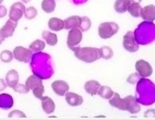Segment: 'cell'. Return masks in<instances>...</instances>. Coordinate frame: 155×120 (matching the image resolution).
Instances as JSON below:
<instances>
[{
	"instance_id": "obj_3",
	"label": "cell",
	"mask_w": 155,
	"mask_h": 120,
	"mask_svg": "<svg viewBox=\"0 0 155 120\" xmlns=\"http://www.w3.org/2000/svg\"><path fill=\"white\" fill-rule=\"evenodd\" d=\"M119 26L115 22H104L99 25L98 35L101 38L107 40L117 34Z\"/></svg>"
},
{
	"instance_id": "obj_37",
	"label": "cell",
	"mask_w": 155,
	"mask_h": 120,
	"mask_svg": "<svg viewBox=\"0 0 155 120\" xmlns=\"http://www.w3.org/2000/svg\"><path fill=\"white\" fill-rule=\"evenodd\" d=\"M131 2H139L140 3L142 2V0H130Z\"/></svg>"
},
{
	"instance_id": "obj_4",
	"label": "cell",
	"mask_w": 155,
	"mask_h": 120,
	"mask_svg": "<svg viewBox=\"0 0 155 120\" xmlns=\"http://www.w3.org/2000/svg\"><path fill=\"white\" fill-rule=\"evenodd\" d=\"M123 47L129 53H136L140 49V46L132 31H128L123 37Z\"/></svg>"
},
{
	"instance_id": "obj_9",
	"label": "cell",
	"mask_w": 155,
	"mask_h": 120,
	"mask_svg": "<svg viewBox=\"0 0 155 120\" xmlns=\"http://www.w3.org/2000/svg\"><path fill=\"white\" fill-rule=\"evenodd\" d=\"M51 87L53 92L59 96H64L70 89L68 83L64 80H61L53 81L51 84Z\"/></svg>"
},
{
	"instance_id": "obj_35",
	"label": "cell",
	"mask_w": 155,
	"mask_h": 120,
	"mask_svg": "<svg viewBox=\"0 0 155 120\" xmlns=\"http://www.w3.org/2000/svg\"><path fill=\"white\" fill-rule=\"evenodd\" d=\"M7 84H6L5 80H3V79L0 78V92L4 91L5 89L7 88Z\"/></svg>"
},
{
	"instance_id": "obj_19",
	"label": "cell",
	"mask_w": 155,
	"mask_h": 120,
	"mask_svg": "<svg viewBox=\"0 0 155 120\" xmlns=\"http://www.w3.org/2000/svg\"><path fill=\"white\" fill-rule=\"evenodd\" d=\"M49 29L53 32H59L64 28V20L58 17H51L48 21Z\"/></svg>"
},
{
	"instance_id": "obj_39",
	"label": "cell",
	"mask_w": 155,
	"mask_h": 120,
	"mask_svg": "<svg viewBox=\"0 0 155 120\" xmlns=\"http://www.w3.org/2000/svg\"><path fill=\"white\" fill-rule=\"evenodd\" d=\"M2 2H3V0H0V5H1V3Z\"/></svg>"
},
{
	"instance_id": "obj_28",
	"label": "cell",
	"mask_w": 155,
	"mask_h": 120,
	"mask_svg": "<svg viewBox=\"0 0 155 120\" xmlns=\"http://www.w3.org/2000/svg\"><path fill=\"white\" fill-rule=\"evenodd\" d=\"M14 59V55L11 50H4L0 53V59L4 63H9Z\"/></svg>"
},
{
	"instance_id": "obj_16",
	"label": "cell",
	"mask_w": 155,
	"mask_h": 120,
	"mask_svg": "<svg viewBox=\"0 0 155 120\" xmlns=\"http://www.w3.org/2000/svg\"><path fill=\"white\" fill-rule=\"evenodd\" d=\"M19 73L15 69H12L9 71L5 75L6 84L8 87L13 88L19 83Z\"/></svg>"
},
{
	"instance_id": "obj_15",
	"label": "cell",
	"mask_w": 155,
	"mask_h": 120,
	"mask_svg": "<svg viewBox=\"0 0 155 120\" xmlns=\"http://www.w3.org/2000/svg\"><path fill=\"white\" fill-rule=\"evenodd\" d=\"M41 101V107L47 114H51L56 110V105L51 98L48 96H43Z\"/></svg>"
},
{
	"instance_id": "obj_29",
	"label": "cell",
	"mask_w": 155,
	"mask_h": 120,
	"mask_svg": "<svg viewBox=\"0 0 155 120\" xmlns=\"http://www.w3.org/2000/svg\"><path fill=\"white\" fill-rule=\"evenodd\" d=\"M91 27V21L88 17L83 16L81 17V23H80L79 29L82 32H87Z\"/></svg>"
},
{
	"instance_id": "obj_21",
	"label": "cell",
	"mask_w": 155,
	"mask_h": 120,
	"mask_svg": "<svg viewBox=\"0 0 155 120\" xmlns=\"http://www.w3.org/2000/svg\"><path fill=\"white\" fill-rule=\"evenodd\" d=\"M130 2V0H115L114 9L117 13L124 14L127 11Z\"/></svg>"
},
{
	"instance_id": "obj_38",
	"label": "cell",
	"mask_w": 155,
	"mask_h": 120,
	"mask_svg": "<svg viewBox=\"0 0 155 120\" xmlns=\"http://www.w3.org/2000/svg\"><path fill=\"white\" fill-rule=\"evenodd\" d=\"M22 1H23V2H24V3H28V2H29L31 0H22Z\"/></svg>"
},
{
	"instance_id": "obj_33",
	"label": "cell",
	"mask_w": 155,
	"mask_h": 120,
	"mask_svg": "<svg viewBox=\"0 0 155 120\" xmlns=\"http://www.w3.org/2000/svg\"><path fill=\"white\" fill-rule=\"evenodd\" d=\"M7 12L8 10L5 6L2 5H0V19L5 17L7 15Z\"/></svg>"
},
{
	"instance_id": "obj_36",
	"label": "cell",
	"mask_w": 155,
	"mask_h": 120,
	"mask_svg": "<svg viewBox=\"0 0 155 120\" xmlns=\"http://www.w3.org/2000/svg\"><path fill=\"white\" fill-rule=\"evenodd\" d=\"M5 39V38L2 36V35L1 33H0V45H1L2 44V42H4Z\"/></svg>"
},
{
	"instance_id": "obj_14",
	"label": "cell",
	"mask_w": 155,
	"mask_h": 120,
	"mask_svg": "<svg viewBox=\"0 0 155 120\" xmlns=\"http://www.w3.org/2000/svg\"><path fill=\"white\" fill-rule=\"evenodd\" d=\"M109 103L112 107L121 110H126V104L124 98H121L120 95L117 92H114L113 96L109 99Z\"/></svg>"
},
{
	"instance_id": "obj_23",
	"label": "cell",
	"mask_w": 155,
	"mask_h": 120,
	"mask_svg": "<svg viewBox=\"0 0 155 120\" xmlns=\"http://www.w3.org/2000/svg\"><path fill=\"white\" fill-rule=\"evenodd\" d=\"M41 9L45 13H53L56 7V3L55 0H43L41 5Z\"/></svg>"
},
{
	"instance_id": "obj_24",
	"label": "cell",
	"mask_w": 155,
	"mask_h": 120,
	"mask_svg": "<svg viewBox=\"0 0 155 120\" xmlns=\"http://www.w3.org/2000/svg\"><path fill=\"white\" fill-rule=\"evenodd\" d=\"M141 9L142 6L140 5V3L136 2H131L129 7H128L127 12H129L130 15L132 16V17L137 18V17H140Z\"/></svg>"
},
{
	"instance_id": "obj_32",
	"label": "cell",
	"mask_w": 155,
	"mask_h": 120,
	"mask_svg": "<svg viewBox=\"0 0 155 120\" xmlns=\"http://www.w3.org/2000/svg\"><path fill=\"white\" fill-rule=\"evenodd\" d=\"M9 118H26V116L23 112L18 110H14L10 112L8 114Z\"/></svg>"
},
{
	"instance_id": "obj_22",
	"label": "cell",
	"mask_w": 155,
	"mask_h": 120,
	"mask_svg": "<svg viewBox=\"0 0 155 120\" xmlns=\"http://www.w3.org/2000/svg\"><path fill=\"white\" fill-rule=\"evenodd\" d=\"M41 35L42 38L45 40V42H47L48 45L53 47V46H56L58 44V37H57V35L55 34V33L44 30V31H43Z\"/></svg>"
},
{
	"instance_id": "obj_12",
	"label": "cell",
	"mask_w": 155,
	"mask_h": 120,
	"mask_svg": "<svg viewBox=\"0 0 155 120\" xmlns=\"http://www.w3.org/2000/svg\"><path fill=\"white\" fill-rule=\"evenodd\" d=\"M17 26V22H14L13 20H7L5 24L0 29V33L5 38H8L12 36H13L16 28Z\"/></svg>"
},
{
	"instance_id": "obj_2",
	"label": "cell",
	"mask_w": 155,
	"mask_h": 120,
	"mask_svg": "<svg viewBox=\"0 0 155 120\" xmlns=\"http://www.w3.org/2000/svg\"><path fill=\"white\" fill-rule=\"evenodd\" d=\"M26 85L28 89L32 91L33 95L35 98L41 99L44 93V86L43 85L42 80L37 75H30L26 80Z\"/></svg>"
},
{
	"instance_id": "obj_11",
	"label": "cell",
	"mask_w": 155,
	"mask_h": 120,
	"mask_svg": "<svg viewBox=\"0 0 155 120\" xmlns=\"http://www.w3.org/2000/svg\"><path fill=\"white\" fill-rule=\"evenodd\" d=\"M140 17L145 21L152 23L155 20V6L154 5H148L142 8L140 11Z\"/></svg>"
},
{
	"instance_id": "obj_26",
	"label": "cell",
	"mask_w": 155,
	"mask_h": 120,
	"mask_svg": "<svg viewBox=\"0 0 155 120\" xmlns=\"http://www.w3.org/2000/svg\"><path fill=\"white\" fill-rule=\"evenodd\" d=\"M45 42L40 40V39H36V40H35L32 43H31V45H29V46H28V49H30L31 51L39 52L44 50V49L45 48Z\"/></svg>"
},
{
	"instance_id": "obj_17",
	"label": "cell",
	"mask_w": 155,
	"mask_h": 120,
	"mask_svg": "<svg viewBox=\"0 0 155 120\" xmlns=\"http://www.w3.org/2000/svg\"><path fill=\"white\" fill-rule=\"evenodd\" d=\"M101 83L95 80H90L85 82L84 85V89L88 94L91 96H94L97 94Z\"/></svg>"
},
{
	"instance_id": "obj_13",
	"label": "cell",
	"mask_w": 155,
	"mask_h": 120,
	"mask_svg": "<svg viewBox=\"0 0 155 120\" xmlns=\"http://www.w3.org/2000/svg\"><path fill=\"white\" fill-rule=\"evenodd\" d=\"M65 100L67 103L71 107H79L83 103V98L80 95L77 93L68 92L65 95Z\"/></svg>"
},
{
	"instance_id": "obj_10",
	"label": "cell",
	"mask_w": 155,
	"mask_h": 120,
	"mask_svg": "<svg viewBox=\"0 0 155 120\" xmlns=\"http://www.w3.org/2000/svg\"><path fill=\"white\" fill-rule=\"evenodd\" d=\"M126 104V110L131 114H136L140 113L141 107L139 105V102L133 95H128L124 98Z\"/></svg>"
},
{
	"instance_id": "obj_7",
	"label": "cell",
	"mask_w": 155,
	"mask_h": 120,
	"mask_svg": "<svg viewBox=\"0 0 155 120\" xmlns=\"http://www.w3.org/2000/svg\"><path fill=\"white\" fill-rule=\"evenodd\" d=\"M135 68L137 74L143 78L151 77L153 74V68L151 64L144 59H140L136 62Z\"/></svg>"
},
{
	"instance_id": "obj_27",
	"label": "cell",
	"mask_w": 155,
	"mask_h": 120,
	"mask_svg": "<svg viewBox=\"0 0 155 120\" xmlns=\"http://www.w3.org/2000/svg\"><path fill=\"white\" fill-rule=\"evenodd\" d=\"M101 57L104 59H110L113 56V50L109 46H103L100 48Z\"/></svg>"
},
{
	"instance_id": "obj_6",
	"label": "cell",
	"mask_w": 155,
	"mask_h": 120,
	"mask_svg": "<svg viewBox=\"0 0 155 120\" xmlns=\"http://www.w3.org/2000/svg\"><path fill=\"white\" fill-rule=\"evenodd\" d=\"M82 40H83V32L79 28H74L70 29L68 35L67 45L71 50L77 47Z\"/></svg>"
},
{
	"instance_id": "obj_34",
	"label": "cell",
	"mask_w": 155,
	"mask_h": 120,
	"mask_svg": "<svg viewBox=\"0 0 155 120\" xmlns=\"http://www.w3.org/2000/svg\"><path fill=\"white\" fill-rule=\"evenodd\" d=\"M152 115H154V109H148V110H147L146 111H145L144 116L146 118L154 117Z\"/></svg>"
},
{
	"instance_id": "obj_18",
	"label": "cell",
	"mask_w": 155,
	"mask_h": 120,
	"mask_svg": "<svg viewBox=\"0 0 155 120\" xmlns=\"http://www.w3.org/2000/svg\"><path fill=\"white\" fill-rule=\"evenodd\" d=\"M80 23H81V17L77 15L71 16L64 20V29L68 30L74 28H79Z\"/></svg>"
},
{
	"instance_id": "obj_5",
	"label": "cell",
	"mask_w": 155,
	"mask_h": 120,
	"mask_svg": "<svg viewBox=\"0 0 155 120\" xmlns=\"http://www.w3.org/2000/svg\"><path fill=\"white\" fill-rule=\"evenodd\" d=\"M32 51L30 49L25 48L22 46H17L14 49V58L20 62L28 63L32 58Z\"/></svg>"
},
{
	"instance_id": "obj_8",
	"label": "cell",
	"mask_w": 155,
	"mask_h": 120,
	"mask_svg": "<svg viewBox=\"0 0 155 120\" xmlns=\"http://www.w3.org/2000/svg\"><path fill=\"white\" fill-rule=\"evenodd\" d=\"M26 7L23 2H17L11 6L9 12V19L14 22H18L24 15Z\"/></svg>"
},
{
	"instance_id": "obj_30",
	"label": "cell",
	"mask_w": 155,
	"mask_h": 120,
	"mask_svg": "<svg viewBox=\"0 0 155 120\" xmlns=\"http://www.w3.org/2000/svg\"><path fill=\"white\" fill-rule=\"evenodd\" d=\"M23 15L25 16V17H26L27 20H32V19L35 18L36 16L38 15V11L35 7L30 6V7L26 8L24 15Z\"/></svg>"
},
{
	"instance_id": "obj_1",
	"label": "cell",
	"mask_w": 155,
	"mask_h": 120,
	"mask_svg": "<svg viewBox=\"0 0 155 120\" xmlns=\"http://www.w3.org/2000/svg\"><path fill=\"white\" fill-rule=\"evenodd\" d=\"M72 50L77 59L86 63H92L101 58L100 49L96 47H76Z\"/></svg>"
},
{
	"instance_id": "obj_31",
	"label": "cell",
	"mask_w": 155,
	"mask_h": 120,
	"mask_svg": "<svg viewBox=\"0 0 155 120\" xmlns=\"http://www.w3.org/2000/svg\"><path fill=\"white\" fill-rule=\"evenodd\" d=\"M14 91L16 92L20 93V94H27L29 92V89L27 86L23 83H17L15 86L13 88Z\"/></svg>"
},
{
	"instance_id": "obj_20",
	"label": "cell",
	"mask_w": 155,
	"mask_h": 120,
	"mask_svg": "<svg viewBox=\"0 0 155 120\" xmlns=\"http://www.w3.org/2000/svg\"><path fill=\"white\" fill-rule=\"evenodd\" d=\"M14 105L13 98L11 95L3 93L0 95V108L3 110H8Z\"/></svg>"
},
{
	"instance_id": "obj_25",
	"label": "cell",
	"mask_w": 155,
	"mask_h": 120,
	"mask_svg": "<svg viewBox=\"0 0 155 120\" xmlns=\"http://www.w3.org/2000/svg\"><path fill=\"white\" fill-rule=\"evenodd\" d=\"M113 93L112 88L107 86H101L97 91V95L104 99H110L113 96Z\"/></svg>"
}]
</instances>
